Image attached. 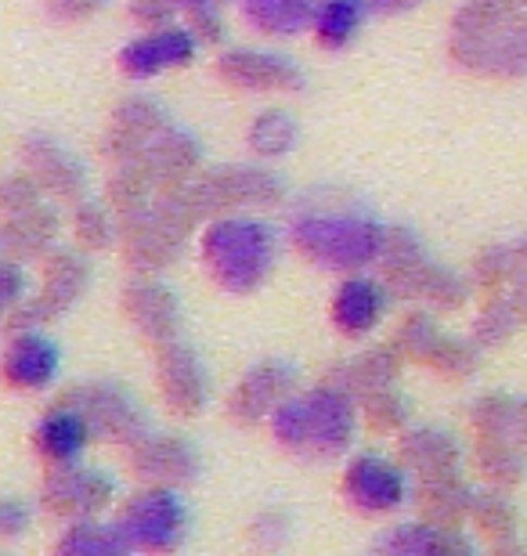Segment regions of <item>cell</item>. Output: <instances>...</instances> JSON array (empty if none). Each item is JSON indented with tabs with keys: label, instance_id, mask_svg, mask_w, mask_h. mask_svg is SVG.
<instances>
[]
</instances>
